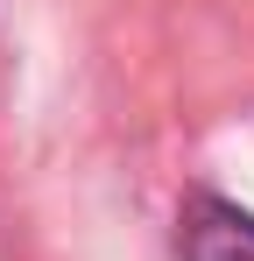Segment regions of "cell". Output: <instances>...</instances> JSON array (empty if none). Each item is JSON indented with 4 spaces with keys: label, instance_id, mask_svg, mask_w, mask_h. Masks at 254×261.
<instances>
[{
    "label": "cell",
    "instance_id": "cell-1",
    "mask_svg": "<svg viewBox=\"0 0 254 261\" xmlns=\"http://www.w3.org/2000/svg\"><path fill=\"white\" fill-rule=\"evenodd\" d=\"M184 261H254V219L219 198H198L184 212Z\"/></svg>",
    "mask_w": 254,
    "mask_h": 261
}]
</instances>
